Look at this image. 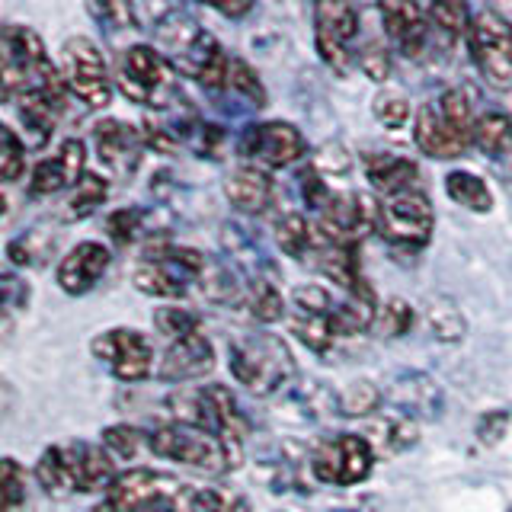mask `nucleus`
Listing matches in <instances>:
<instances>
[{
    "instance_id": "f257e3e1",
    "label": "nucleus",
    "mask_w": 512,
    "mask_h": 512,
    "mask_svg": "<svg viewBox=\"0 0 512 512\" xmlns=\"http://www.w3.org/2000/svg\"><path fill=\"white\" fill-rule=\"evenodd\" d=\"M160 32V45L167 48V58L183 77L199 80L208 90H224L228 84V64L231 58L208 29L186 20L176 10H167L164 20L154 23Z\"/></svg>"
},
{
    "instance_id": "f03ea898",
    "label": "nucleus",
    "mask_w": 512,
    "mask_h": 512,
    "mask_svg": "<svg viewBox=\"0 0 512 512\" xmlns=\"http://www.w3.org/2000/svg\"><path fill=\"white\" fill-rule=\"evenodd\" d=\"M228 368L237 384L256 397H269L288 388V381L295 378V359L292 349L276 333L256 330L240 333L228 346Z\"/></svg>"
},
{
    "instance_id": "7ed1b4c3",
    "label": "nucleus",
    "mask_w": 512,
    "mask_h": 512,
    "mask_svg": "<svg viewBox=\"0 0 512 512\" xmlns=\"http://www.w3.org/2000/svg\"><path fill=\"white\" fill-rule=\"evenodd\" d=\"M58 77L64 74L52 64L36 32L20 23L4 26V32H0V84H4L7 103L23 93L55 84Z\"/></svg>"
},
{
    "instance_id": "20e7f679",
    "label": "nucleus",
    "mask_w": 512,
    "mask_h": 512,
    "mask_svg": "<svg viewBox=\"0 0 512 512\" xmlns=\"http://www.w3.org/2000/svg\"><path fill=\"white\" fill-rule=\"evenodd\" d=\"M167 407L176 416V423L199 426L228 439L231 445L250 436V420L240 410L237 397L224 384H202V388H183L167 397Z\"/></svg>"
},
{
    "instance_id": "39448f33",
    "label": "nucleus",
    "mask_w": 512,
    "mask_h": 512,
    "mask_svg": "<svg viewBox=\"0 0 512 512\" xmlns=\"http://www.w3.org/2000/svg\"><path fill=\"white\" fill-rule=\"evenodd\" d=\"M151 452L186 464V468H196L205 474H224L237 464L234 445L228 439L215 436V432L199 429V426H186V423H167L157 426L151 432Z\"/></svg>"
},
{
    "instance_id": "423d86ee",
    "label": "nucleus",
    "mask_w": 512,
    "mask_h": 512,
    "mask_svg": "<svg viewBox=\"0 0 512 512\" xmlns=\"http://www.w3.org/2000/svg\"><path fill=\"white\" fill-rule=\"evenodd\" d=\"M116 80L128 100L144 106H170L176 100V84L167 58L154 45H132L119 58Z\"/></svg>"
},
{
    "instance_id": "0eeeda50",
    "label": "nucleus",
    "mask_w": 512,
    "mask_h": 512,
    "mask_svg": "<svg viewBox=\"0 0 512 512\" xmlns=\"http://www.w3.org/2000/svg\"><path fill=\"white\" fill-rule=\"evenodd\" d=\"M471 58L480 77L496 90L512 87V26L496 10L474 13L471 23Z\"/></svg>"
},
{
    "instance_id": "6e6552de",
    "label": "nucleus",
    "mask_w": 512,
    "mask_h": 512,
    "mask_svg": "<svg viewBox=\"0 0 512 512\" xmlns=\"http://www.w3.org/2000/svg\"><path fill=\"white\" fill-rule=\"evenodd\" d=\"M375 468V448L365 436L356 432H340L327 442L317 445V452L311 455V471L320 484L330 487H352L372 474Z\"/></svg>"
},
{
    "instance_id": "1a4fd4ad",
    "label": "nucleus",
    "mask_w": 512,
    "mask_h": 512,
    "mask_svg": "<svg viewBox=\"0 0 512 512\" xmlns=\"http://www.w3.org/2000/svg\"><path fill=\"white\" fill-rule=\"evenodd\" d=\"M432 228H436V212L420 189L378 202V234L394 247H426Z\"/></svg>"
},
{
    "instance_id": "9d476101",
    "label": "nucleus",
    "mask_w": 512,
    "mask_h": 512,
    "mask_svg": "<svg viewBox=\"0 0 512 512\" xmlns=\"http://www.w3.org/2000/svg\"><path fill=\"white\" fill-rule=\"evenodd\" d=\"M314 228L324 244L356 247L365 234L378 231V202L365 192H333Z\"/></svg>"
},
{
    "instance_id": "9b49d317",
    "label": "nucleus",
    "mask_w": 512,
    "mask_h": 512,
    "mask_svg": "<svg viewBox=\"0 0 512 512\" xmlns=\"http://www.w3.org/2000/svg\"><path fill=\"white\" fill-rule=\"evenodd\" d=\"M64 80L68 90L90 109H103L112 100V77L100 45L87 36H74L64 42Z\"/></svg>"
},
{
    "instance_id": "f8f14e48",
    "label": "nucleus",
    "mask_w": 512,
    "mask_h": 512,
    "mask_svg": "<svg viewBox=\"0 0 512 512\" xmlns=\"http://www.w3.org/2000/svg\"><path fill=\"white\" fill-rule=\"evenodd\" d=\"M237 151L244 160H250V167L282 170L301 160L308 144L292 122H256L240 132Z\"/></svg>"
},
{
    "instance_id": "ddd939ff",
    "label": "nucleus",
    "mask_w": 512,
    "mask_h": 512,
    "mask_svg": "<svg viewBox=\"0 0 512 512\" xmlns=\"http://www.w3.org/2000/svg\"><path fill=\"white\" fill-rule=\"evenodd\" d=\"M359 36V10L352 4H324L314 7V42L324 64L336 74H346L352 68L349 45Z\"/></svg>"
},
{
    "instance_id": "4468645a",
    "label": "nucleus",
    "mask_w": 512,
    "mask_h": 512,
    "mask_svg": "<svg viewBox=\"0 0 512 512\" xmlns=\"http://www.w3.org/2000/svg\"><path fill=\"white\" fill-rule=\"evenodd\" d=\"M93 356L106 362V368L119 381L132 384V381H144L154 372V349L151 340L144 333L132 330V327H116L100 333L90 343Z\"/></svg>"
},
{
    "instance_id": "2eb2a0df",
    "label": "nucleus",
    "mask_w": 512,
    "mask_h": 512,
    "mask_svg": "<svg viewBox=\"0 0 512 512\" xmlns=\"http://www.w3.org/2000/svg\"><path fill=\"white\" fill-rule=\"evenodd\" d=\"M180 490L183 484L170 474H160L151 468H128L112 480L106 500L103 506H96V512H138L154 503H170Z\"/></svg>"
},
{
    "instance_id": "dca6fc26",
    "label": "nucleus",
    "mask_w": 512,
    "mask_h": 512,
    "mask_svg": "<svg viewBox=\"0 0 512 512\" xmlns=\"http://www.w3.org/2000/svg\"><path fill=\"white\" fill-rule=\"evenodd\" d=\"M61 448V461H64V474H68V487L71 493H96V490H109L112 480H116V461L109 452H103L100 445L90 442H68L58 445Z\"/></svg>"
},
{
    "instance_id": "f3484780",
    "label": "nucleus",
    "mask_w": 512,
    "mask_h": 512,
    "mask_svg": "<svg viewBox=\"0 0 512 512\" xmlns=\"http://www.w3.org/2000/svg\"><path fill=\"white\" fill-rule=\"evenodd\" d=\"M84 164H87V151H84V141L80 138H68L61 141V148L45 157L32 170V180H29V192L32 196H55V192L64 189H77L80 180H84Z\"/></svg>"
},
{
    "instance_id": "a211bd4d",
    "label": "nucleus",
    "mask_w": 512,
    "mask_h": 512,
    "mask_svg": "<svg viewBox=\"0 0 512 512\" xmlns=\"http://www.w3.org/2000/svg\"><path fill=\"white\" fill-rule=\"evenodd\" d=\"M212 368H215L212 343H208L205 333H192V336H183V340H176V343L167 346L164 359L157 362V378L183 384V381L205 378Z\"/></svg>"
},
{
    "instance_id": "6ab92c4d",
    "label": "nucleus",
    "mask_w": 512,
    "mask_h": 512,
    "mask_svg": "<svg viewBox=\"0 0 512 512\" xmlns=\"http://www.w3.org/2000/svg\"><path fill=\"white\" fill-rule=\"evenodd\" d=\"M93 144H96V157L112 173H128L135 170L141 148H144V135L135 125H128L122 119H103L93 128Z\"/></svg>"
},
{
    "instance_id": "aec40b11",
    "label": "nucleus",
    "mask_w": 512,
    "mask_h": 512,
    "mask_svg": "<svg viewBox=\"0 0 512 512\" xmlns=\"http://www.w3.org/2000/svg\"><path fill=\"white\" fill-rule=\"evenodd\" d=\"M112 263V253L109 247L96 244V240H84V244H77L64 260L58 263V285L61 292L68 295H87L90 288L103 279V272L109 269Z\"/></svg>"
},
{
    "instance_id": "412c9836",
    "label": "nucleus",
    "mask_w": 512,
    "mask_h": 512,
    "mask_svg": "<svg viewBox=\"0 0 512 512\" xmlns=\"http://www.w3.org/2000/svg\"><path fill=\"white\" fill-rule=\"evenodd\" d=\"M413 138H416V148H420L426 157H436V160L461 157L471 148V141L442 116L439 106H420L416 122H413Z\"/></svg>"
},
{
    "instance_id": "4be33fe9",
    "label": "nucleus",
    "mask_w": 512,
    "mask_h": 512,
    "mask_svg": "<svg viewBox=\"0 0 512 512\" xmlns=\"http://www.w3.org/2000/svg\"><path fill=\"white\" fill-rule=\"evenodd\" d=\"M384 32L400 48V55L423 58L429 45V10L416 4H381L378 7Z\"/></svg>"
},
{
    "instance_id": "5701e85b",
    "label": "nucleus",
    "mask_w": 512,
    "mask_h": 512,
    "mask_svg": "<svg viewBox=\"0 0 512 512\" xmlns=\"http://www.w3.org/2000/svg\"><path fill=\"white\" fill-rule=\"evenodd\" d=\"M388 397H391L394 410L413 416V420H416V416H429V420H432V416L442 413V404H445L439 381L423 375V372H400L391 381Z\"/></svg>"
},
{
    "instance_id": "b1692460",
    "label": "nucleus",
    "mask_w": 512,
    "mask_h": 512,
    "mask_svg": "<svg viewBox=\"0 0 512 512\" xmlns=\"http://www.w3.org/2000/svg\"><path fill=\"white\" fill-rule=\"evenodd\" d=\"M317 269L324 276L343 288L346 298H375L372 295V285L365 282L362 276V266H359V256L356 247H336V244H320L317 250Z\"/></svg>"
},
{
    "instance_id": "393cba45",
    "label": "nucleus",
    "mask_w": 512,
    "mask_h": 512,
    "mask_svg": "<svg viewBox=\"0 0 512 512\" xmlns=\"http://www.w3.org/2000/svg\"><path fill=\"white\" fill-rule=\"evenodd\" d=\"M272 192H276L272 176L260 167H250V164L237 167L228 180H224V196H228V202L244 215L266 212L269 202H272Z\"/></svg>"
},
{
    "instance_id": "a878e982",
    "label": "nucleus",
    "mask_w": 512,
    "mask_h": 512,
    "mask_svg": "<svg viewBox=\"0 0 512 512\" xmlns=\"http://www.w3.org/2000/svg\"><path fill=\"white\" fill-rule=\"evenodd\" d=\"M365 164V176L372 180V186L384 196H400V192H413L416 189V164L410 157H400V154H391V151H372L362 157Z\"/></svg>"
},
{
    "instance_id": "bb28decb",
    "label": "nucleus",
    "mask_w": 512,
    "mask_h": 512,
    "mask_svg": "<svg viewBox=\"0 0 512 512\" xmlns=\"http://www.w3.org/2000/svg\"><path fill=\"white\" fill-rule=\"evenodd\" d=\"M132 285L138 288L141 295H151V298H183L189 279L186 272H180L170 263H160V260H141L132 269Z\"/></svg>"
},
{
    "instance_id": "cd10ccee",
    "label": "nucleus",
    "mask_w": 512,
    "mask_h": 512,
    "mask_svg": "<svg viewBox=\"0 0 512 512\" xmlns=\"http://www.w3.org/2000/svg\"><path fill=\"white\" fill-rule=\"evenodd\" d=\"M423 320L426 330L439 343H461L464 333H468V320H464L458 301H452L448 295H429L423 301Z\"/></svg>"
},
{
    "instance_id": "c85d7f7f",
    "label": "nucleus",
    "mask_w": 512,
    "mask_h": 512,
    "mask_svg": "<svg viewBox=\"0 0 512 512\" xmlns=\"http://www.w3.org/2000/svg\"><path fill=\"white\" fill-rule=\"evenodd\" d=\"M199 292L205 295V301L212 304H240L244 301V285L234 276V269L228 263L215 260V256H208V263L202 269V276L196 279Z\"/></svg>"
},
{
    "instance_id": "c756f323",
    "label": "nucleus",
    "mask_w": 512,
    "mask_h": 512,
    "mask_svg": "<svg viewBox=\"0 0 512 512\" xmlns=\"http://www.w3.org/2000/svg\"><path fill=\"white\" fill-rule=\"evenodd\" d=\"M276 240H279L282 253H288L292 260H304V256H308L314 247L324 244L320 234H317V228L301 212H285L276 221Z\"/></svg>"
},
{
    "instance_id": "7c9ffc66",
    "label": "nucleus",
    "mask_w": 512,
    "mask_h": 512,
    "mask_svg": "<svg viewBox=\"0 0 512 512\" xmlns=\"http://www.w3.org/2000/svg\"><path fill=\"white\" fill-rule=\"evenodd\" d=\"M445 192H448V199L464 205L468 212H477V215H484L493 208V192L490 186L480 180L477 173H468V170H452L445 176Z\"/></svg>"
},
{
    "instance_id": "2f4dec72",
    "label": "nucleus",
    "mask_w": 512,
    "mask_h": 512,
    "mask_svg": "<svg viewBox=\"0 0 512 512\" xmlns=\"http://www.w3.org/2000/svg\"><path fill=\"white\" fill-rule=\"evenodd\" d=\"M474 144L487 157H503L512 151V119L500 109H490L484 116H477L474 125Z\"/></svg>"
},
{
    "instance_id": "473e14b6",
    "label": "nucleus",
    "mask_w": 512,
    "mask_h": 512,
    "mask_svg": "<svg viewBox=\"0 0 512 512\" xmlns=\"http://www.w3.org/2000/svg\"><path fill=\"white\" fill-rule=\"evenodd\" d=\"M333 327L340 336H352V333H362L368 330L378 320V308H375V298H346L333 308L330 314Z\"/></svg>"
},
{
    "instance_id": "72a5a7b5",
    "label": "nucleus",
    "mask_w": 512,
    "mask_h": 512,
    "mask_svg": "<svg viewBox=\"0 0 512 512\" xmlns=\"http://www.w3.org/2000/svg\"><path fill=\"white\" fill-rule=\"evenodd\" d=\"M173 509L176 512H237V503L228 493L212 490V487H189L183 484V490L173 496Z\"/></svg>"
},
{
    "instance_id": "f704fd0d",
    "label": "nucleus",
    "mask_w": 512,
    "mask_h": 512,
    "mask_svg": "<svg viewBox=\"0 0 512 512\" xmlns=\"http://www.w3.org/2000/svg\"><path fill=\"white\" fill-rule=\"evenodd\" d=\"M292 333L308 349L320 352V356H327V352L333 349V343H336V336H340L330 317H317V314H295L292 317Z\"/></svg>"
},
{
    "instance_id": "c9c22d12",
    "label": "nucleus",
    "mask_w": 512,
    "mask_h": 512,
    "mask_svg": "<svg viewBox=\"0 0 512 512\" xmlns=\"http://www.w3.org/2000/svg\"><path fill=\"white\" fill-rule=\"evenodd\" d=\"M381 397L384 394L378 391V384L359 378V381H349L346 388L336 394V404H340L343 416H372L381 407Z\"/></svg>"
},
{
    "instance_id": "e433bc0d",
    "label": "nucleus",
    "mask_w": 512,
    "mask_h": 512,
    "mask_svg": "<svg viewBox=\"0 0 512 512\" xmlns=\"http://www.w3.org/2000/svg\"><path fill=\"white\" fill-rule=\"evenodd\" d=\"M52 247H55V237L36 228V231L13 237L7 244V256L13 266H42L45 256L52 253Z\"/></svg>"
},
{
    "instance_id": "4c0bfd02",
    "label": "nucleus",
    "mask_w": 512,
    "mask_h": 512,
    "mask_svg": "<svg viewBox=\"0 0 512 512\" xmlns=\"http://www.w3.org/2000/svg\"><path fill=\"white\" fill-rule=\"evenodd\" d=\"M103 445H106L109 455L135 461L144 448H151V436H148V432L135 429V426H128V423H116V426L103 429Z\"/></svg>"
},
{
    "instance_id": "58836bf2",
    "label": "nucleus",
    "mask_w": 512,
    "mask_h": 512,
    "mask_svg": "<svg viewBox=\"0 0 512 512\" xmlns=\"http://www.w3.org/2000/svg\"><path fill=\"white\" fill-rule=\"evenodd\" d=\"M224 90L237 93L240 100H247L256 109L266 106V87H263V80H260V74H256L244 58H231V64H228V84H224Z\"/></svg>"
},
{
    "instance_id": "ea45409f",
    "label": "nucleus",
    "mask_w": 512,
    "mask_h": 512,
    "mask_svg": "<svg viewBox=\"0 0 512 512\" xmlns=\"http://www.w3.org/2000/svg\"><path fill=\"white\" fill-rule=\"evenodd\" d=\"M109 196V183L100 173H87L80 186L74 189V196L68 199V218H90Z\"/></svg>"
},
{
    "instance_id": "a19ab883",
    "label": "nucleus",
    "mask_w": 512,
    "mask_h": 512,
    "mask_svg": "<svg viewBox=\"0 0 512 512\" xmlns=\"http://www.w3.org/2000/svg\"><path fill=\"white\" fill-rule=\"evenodd\" d=\"M375 432H381V448L384 452H404L416 442V420L400 410H391L384 420L375 426Z\"/></svg>"
},
{
    "instance_id": "79ce46f5",
    "label": "nucleus",
    "mask_w": 512,
    "mask_h": 512,
    "mask_svg": "<svg viewBox=\"0 0 512 512\" xmlns=\"http://www.w3.org/2000/svg\"><path fill=\"white\" fill-rule=\"evenodd\" d=\"M154 327H157V333H164L170 343H176V340H183V336L202 333V320L189 308H157Z\"/></svg>"
},
{
    "instance_id": "37998d69",
    "label": "nucleus",
    "mask_w": 512,
    "mask_h": 512,
    "mask_svg": "<svg viewBox=\"0 0 512 512\" xmlns=\"http://www.w3.org/2000/svg\"><path fill=\"white\" fill-rule=\"evenodd\" d=\"M36 480L39 487L48 493V496H71V487H68V474H64V461H61V448L52 445L45 448L39 464H36Z\"/></svg>"
},
{
    "instance_id": "c03bdc74",
    "label": "nucleus",
    "mask_w": 512,
    "mask_h": 512,
    "mask_svg": "<svg viewBox=\"0 0 512 512\" xmlns=\"http://www.w3.org/2000/svg\"><path fill=\"white\" fill-rule=\"evenodd\" d=\"M26 170V141L13 132L10 125H0V176L4 183H16Z\"/></svg>"
},
{
    "instance_id": "a18cd8bd",
    "label": "nucleus",
    "mask_w": 512,
    "mask_h": 512,
    "mask_svg": "<svg viewBox=\"0 0 512 512\" xmlns=\"http://www.w3.org/2000/svg\"><path fill=\"white\" fill-rule=\"evenodd\" d=\"M250 314L260 320V324H276L285 317V298L279 292V285L266 279V282H253V295H250Z\"/></svg>"
},
{
    "instance_id": "49530a36",
    "label": "nucleus",
    "mask_w": 512,
    "mask_h": 512,
    "mask_svg": "<svg viewBox=\"0 0 512 512\" xmlns=\"http://www.w3.org/2000/svg\"><path fill=\"white\" fill-rule=\"evenodd\" d=\"M356 64H359V71H362L368 80H375V84H384V80L391 77V68H394L391 48L384 45L381 39H368V42L359 48Z\"/></svg>"
},
{
    "instance_id": "de8ad7c7",
    "label": "nucleus",
    "mask_w": 512,
    "mask_h": 512,
    "mask_svg": "<svg viewBox=\"0 0 512 512\" xmlns=\"http://www.w3.org/2000/svg\"><path fill=\"white\" fill-rule=\"evenodd\" d=\"M439 109H442V116L452 122L458 132L468 138L471 144H474V125H477V119H474V112H471V103H468V96H464L461 90H445L442 96H439V103H436Z\"/></svg>"
},
{
    "instance_id": "09e8293b",
    "label": "nucleus",
    "mask_w": 512,
    "mask_h": 512,
    "mask_svg": "<svg viewBox=\"0 0 512 512\" xmlns=\"http://www.w3.org/2000/svg\"><path fill=\"white\" fill-rule=\"evenodd\" d=\"M429 20L439 29H445L448 36H471L474 16L464 4H436V7H429Z\"/></svg>"
},
{
    "instance_id": "8fccbe9b",
    "label": "nucleus",
    "mask_w": 512,
    "mask_h": 512,
    "mask_svg": "<svg viewBox=\"0 0 512 512\" xmlns=\"http://www.w3.org/2000/svg\"><path fill=\"white\" fill-rule=\"evenodd\" d=\"M141 224H144L141 208H116V212L106 218V234L109 240H116L119 247H128L138 237Z\"/></svg>"
},
{
    "instance_id": "3c124183",
    "label": "nucleus",
    "mask_w": 512,
    "mask_h": 512,
    "mask_svg": "<svg viewBox=\"0 0 512 512\" xmlns=\"http://www.w3.org/2000/svg\"><path fill=\"white\" fill-rule=\"evenodd\" d=\"M410 327H413V308H410L407 301L391 298L388 304H384L381 314H378V330H381V336H391V340H397V336L410 333Z\"/></svg>"
},
{
    "instance_id": "603ef678",
    "label": "nucleus",
    "mask_w": 512,
    "mask_h": 512,
    "mask_svg": "<svg viewBox=\"0 0 512 512\" xmlns=\"http://www.w3.org/2000/svg\"><path fill=\"white\" fill-rule=\"evenodd\" d=\"M375 119L391 132H400L410 122V103L397 93H381L375 96Z\"/></svg>"
},
{
    "instance_id": "864d4df0",
    "label": "nucleus",
    "mask_w": 512,
    "mask_h": 512,
    "mask_svg": "<svg viewBox=\"0 0 512 512\" xmlns=\"http://www.w3.org/2000/svg\"><path fill=\"white\" fill-rule=\"evenodd\" d=\"M292 304H295V314H317V317H330L336 308L330 292L320 285H298L292 292Z\"/></svg>"
},
{
    "instance_id": "5fc2aeb1",
    "label": "nucleus",
    "mask_w": 512,
    "mask_h": 512,
    "mask_svg": "<svg viewBox=\"0 0 512 512\" xmlns=\"http://www.w3.org/2000/svg\"><path fill=\"white\" fill-rule=\"evenodd\" d=\"M298 180H301V199H304V205L320 215L327 208V202L333 199V192H330V186L324 180V173H317L314 164H311V167H304L298 173Z\"/></svg>"
},
{
    "instance_id": "6e6d98bb",
    "label": "nucleus",
    "mask_w": 512,
    "mask_h": 512,
    "mask_svg": "<svg viewBox=\"0 0 512 512\" xmlns=\"http://www.w3.org/2000/svg\"><path fill=\"white\" fill-rule=\"evenodd\" d=\"M26 503V471L16 458H4V512H16Z\"/></svg>"
},
{
    "instance_id": "4d7b16f0",
    "label": "nucleus",
    "mask_w": 512,
    "mask_h": 512,
    "mask_svg": "<svg viewBox=\"0 0 512 512\" xmlns=\"http://www.w3.org/2000/svg\"><path fill=\"white\" fill-rule=\"evenodd\" d=\"M506 426H509V410H493L487 416H480L477 423V442L480 445H496L506 436Z\"/></svg>"
},
{
    "instance_id": "13d9d810",
    "label": "nucleus",
    "mask_w": 512,
    "mask_h": 512,
    "mask_svg": "<svg viewBox=\"0 0 512 512\" xmlns=\"http://www.w3.org/2000/svg\"><path fill=\"white\" fill-rule=\"evenodd\" d=\"M346 167H349V154L340 148V144H324L314 157L317 173H343Z\"/></svg>"
},
{
    "instance_id": "bf43d9fd",
    "label": "nucleus",
    "mask_w": 512,
    "mask_h": 512,
    "mask_svg": "<svg viewBox=\"0 0 512 512\" xmlns=\"http://www.w3.org/2000/svg\"><path fill=\"white\" fill-rule=\"evenodd\" d=\"M26 301H29V288L20 285V279L4 276V314L10 317L16 308H26Z\"/></svg>"
},
{
    "instance_id": "052dcab7",
    "label": "nucleus",
    "mask_w": 512,
    "mask_h": 512,
    "mask_svg": "<svg viewBox=\"0 0 512 512\" xmlns=\"http://www.w3.org/2000/svg\"><path fill=\"white\" fill-rule=\"evenodd\" d=\"M218 13H224V16H244V13H250V4H240V7H218Z\"/></svg>"
},
{
    "instance_id": "680f3d73",
    "label": "nucleus",
    "mask_w": 512,
    "mask_h": 512,
    "mask_svg": "<svg viewBox=\"0 0 512 512\" xmlns=\"http://www.w3.org/2000/svg\"><path fill=\"white\" fill-rule=\"evenodd\" d=\"M138 512H176V509H173V503H154V506L138 509Z\"/></svg>"
}]
</instances>
